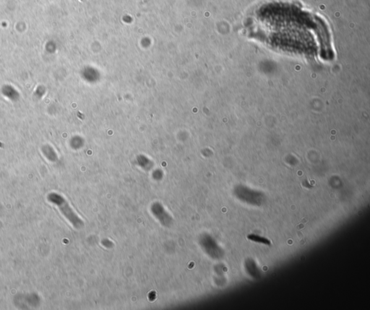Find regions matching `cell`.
Masks as SVG:
<instances>
[{"instance_id":"6da1fadb","label":"cell","mask_w":370,"mask_h":310,"mask_svg":"<svg viewBox=\"0 0 370 310\" xmlns=\"http://www.w3.org/2000/svg\"><path fill=\"white\" fill-rule=\"evenodd\" d=\"M253 35L273 46L305 55L330 52V33L322 18L295 4L270 2L257 8Z\"/></svg>"}]
</instances>
